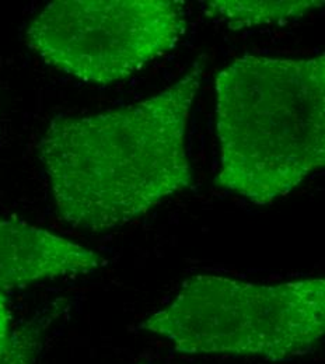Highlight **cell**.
Returning a JSON list of instances; mask_svg holds the SVG:
<instances>
[{
    "label": "cell",
    "instance_id": "6da1fadb",
    "mask_svg": "<svg viewBox=\"0 0 325 364\" xmlns=\"http://www.w3.org/2000/svg\"><path fill=\"white\" fill-rule=\"evenodd\" d=\"M203 66L137 104L58 117L38 143L59 218L72 228H121L192 183L186 147Z\"/></svg>",
    "mask_w": 325,
    "mask_h": 364
},
{
    "label": "cell",
    "instance_id": "7a4b0ae2",
    "mask_svg": "<svg viewBox=\"0 0 325 364\" xmlns=\"http://www.w3.org/2000/svg\"><path fill=\"white\" fill-rule=\"evenodd\" d=\"M219 186L270 205L325 164V56L245 55L216 77Z\"/></svg>",
    "mask_w": 325,
    "mask_h": 364
},
{
    "label": "cell",
    "instance_id": "3957f363",
    "mask_svg": "<svg viewBox=\"0 0 325 364\" xmlns=\"http://www.w3.org/2000/svg\"><path fill=\"white\" fill-rule=\"evenodd\" d=\"M140 326L186 355L284 362L310 352L324 335L325 282L316 277L255 284L195 276Z\"/></svg>",
    "mask_w": 325,
    "mask_h": 364
},
{
    "label": "cell",
    "instance_id": "277c9868",
    "mask_svg": "<svg viewBox=\"0 0 325 364\" xmlns=\"http://www.w3.org/2000/svg\"><path fill=\"white\" fill-rule=\"evenodd\" d=\"M186 10L174 0H58L27 28L48 65L87 83L128 79L177 46Z\"/></svg>",
    "mask_w": 325,
    "mask_h": 364
},
{
    "label": "cell",
    "instance_id": "5b68a950",
    "mask_svg": "<svg viewBox=\"0 0 325 364\" xmlns=\"http://www.w3.org/2000/svg\"><path fill=\"white\" fill-rule=\"evenodd\" d=\"M105 261L92 250L44 228L0 219V291L94 272Z\"/></svg>",
    "mask_w": 325,
    "mask_h": 364
},
{
    "label": "cell",
    "instance_id": "8992f818",
    "mask_svg": "<svg viewBox=\"0 0 325 364\" xmlns=\"http://www.w3.org/2000/svg\"><path fill=\"white\" fill-rule=\"evenodd\" d=\"M202 4V9L208 17L226 24L233 30H243L255 26L283 23L303 17L304 14L324 6V1L215 0L203 1Z\"/></svg>",
    "mask_w": 325,
    "mask_h": 364
},
{
    "label": "cell",
    "instance_id": "52a82bcc",
    "mask_svg": "<svg viewBox=\"0 0 325 364\" xmlns=\"http://www.w3.org/2000/svg\"><path fill=\"white\" fill-rule=\"evenodd\" d=\"M40 343V333L34 329L13 332L9 346L0 353V364H33Z\"/></svg>",
    "mask_w": 325,
    "mask_h": 364
},
{
    "label": "cell",
    "instance_id": "ba28073f",
    "mask_svg": "<svg viewBox=\"0 0 325 364\" xmlns=\"http://www.w3.org/2000/svg\"><path fill=\"white\" fill-rule=\"evenodd\" d=\"M13 336L11 316L3 293L0 291V353L9 346Z\"/></svg>",
    "mask_w": 325,
    "mask_h": 364
}]
</instances>
